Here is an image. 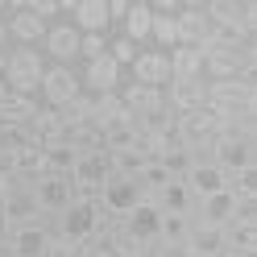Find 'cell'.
Wrapping results in <instances>:
<instances>
[{"instance_id": "d6986e66", "label": "cell", "mask_w": 257, "mask_h": 257, "mask_svg": "<svg viewBox=\"0 0 257 257\" xmlns=\"http://www.w3.org/2000/svg\"><path fill=\"white\" fill-rule=\"evenodd\" d=\"M154 203L162 207L166 216H191V212H195V195L187 191V183H183V179H170V183L162 187V195H158Z\"/></svg>"}, {"instance_id": "7c38bea8", "label": "cell", "mask_w": 257, "mask_h": 257, "mask_svg": "<svg viewBox=\"0 0 257 257\" xmlns=\"http://www.w3.org/2000/svg\"><path fill=\"white\" fill-rule=\"evenodd\" d=\"M5 29H9V42H17V46H42V38H46V29H50V25L38 21L34 13H25L21 0H13V13H9Z\"/></svg>"}, {"instance_id": "3957f363", "label": "cell", "mask_w": 257, "mask_h": 257, "mask_svg": "<svg viewBox=\"0 0 257 257\" xmlns=\"http://www.w3.org/2000/svg\"><path fill=\"white\" fill-rule=\"evenodd\" d=\"M34 199H38V207H42L46 220H58L79 199V191L71 183V174H42V179L34 183Z\"/></svg>"}, {"instance_id": "44dd1931", "label": "cell", "mask_w": 257, "mask_h": 257, "mask_svg": "<svg viewBox=\"0 0 257 257\" xmlns=\"http://www.w3.org/2000/svg\"><path fill=\"white\" fill-rule=\"evenodd\" d=\"M183 79H203V50H187V46L170 50V83Z\"/></svg>"}, {"instance_id": "e0dca14e", "label": "cell", "mask_w": 257, "mask_h": 257, "mask_svg": "<svg viewBox=\"0 0 257 257\" xmlns=\"http://www.w3.org/2000/svg\"><path fill=\"white\" fill-rule=\"evenodd\" d=\"M224 249H228V228L191 224V236H187V253L191 257H224Z\"/></svg>"}, {"instance_id": "83f0119b", "label": "cell", "mask_w": 257, "mask_h": 257, "mask_svg": "<svg viewBox=\"0 0 257 257\" xmlns=\"http://www.w3.org/2000/svg\"><path fill=\"white\" fill-rule=\"evenodd\" d=\"M187 236H191V216H166L162 212L158 240H162V245H187Z\"/></svg>"}, {"instance_id": "836d02e7", "label": "cell", "mask_w": 257, "mask_h": 257, "mask_svg": "<svg viewBox=\"0 0 257 257\" xmlns=\"http://www.w3.org/2000/svg\"><path fill=\"white\" fill-rule=\"evenodd\" d=\"M162 166H166L170 179H183V174L191 170V150H166L162 154Z\"/></svg>"}, {"instance_id": "e575fe53", "label": "cell", "mask_w": 257, "mask_h": 257, "mask_svg": "<svg viewBox=\"0 0 257 257\" xmlns=\"http://www.w3.org/2000/svg\"><path fill=\"white\" fill-rule=\"evenodd\" d=\"M21 9H25V13H34V17H38V21H46V25H54V17L62 13L58 0H21Z\"/></svg>"}, {"instance_id": "30bf717a", "label": "cell", "mask_w": 257, "mask_h": 257, "mask_svg": "<svg viewBox=\"0 0 257 257\" xmlns=\"http://www.w3.org/2000/svg\"><path fill=\"white\" fill-rule=\"evenodd\" d=\"M141 199H146V195H141V187H137L133 179H116V174H108V183H104V191H100L104 212L116 216V220H124Z\"/></svg>"}, {"instance_id": "8fae6325", "label": "cell", "mask_w": 257, "mask_h": 257, "mask_svg": "<svg viewBox=\"0 0 257 257\" xmlns=\"http://www.w3.org/2000/svg\"><path fill=\"white\" fill-rule=\"evenodd\" d=\"M128 71H133V83H141V87H166V83H170V54H162V50H141Z\"/></svg>"}, {"instance_id": "9c48e42d", "label": "cell", "mask_w": 257, "mask_h": 257, "mask_svg": "<svg viewBox=\"0 0 257 257\" xmlns=\"http://www.w3.org/2000/svg\"><path fill=\"white\" fill-rule=\"evenodd\" d=\"M62 13L71 17V25L79 29V34H104L108 38V0H67L62 5Z\"/></svg>"}, {"instance_id": "9a60e30c", "label": "cell", "mask_w": 257, "mask_h": 257, "mask_svg": "<svg viewBox=\"0 0 257 257\" xmlns=\"http://www.w3.org/2000/svg\"><path fill=\"white\" fill-rule=\"evenodd\" d=\"M207 104V83L203 79H183V83H166V108L174 116L183 112H199Z\"/></svg>"}, {"instance_id": "4fadbf2b", "label": "cell", "mask_w": 257, "mask_h": 257, "mask_svg": "<svg viewBox=\"0 0 257 257\" xmlns=\"http://www.w3.org/2000/svg\"><path fill=\"white\" fill-rule=\"evenodd\" d=\"M116 95H120V104H124V112H128L133 120L150 116V112H158V108H166V87H141V83H128V87H120Z\"/></svg>"}, {"instance_id": "2e32d148", "label": "cell", "mask_w": 257, "mask_h": 257, "mask_svg": "<svg viewBox=\"0 0 257 257\" xmlns=\"http://www.w3.org/2000/svg\"><path fill=\"white\" fill-rule=\"evenodd\" d=\"M120 79H124V71L104 54V58L87 62V71H83V91H91V95H112V91H120Z\"/></svg>"}, {"instance_id": "8992f818", "label": "cell", "mask_w": 257, "mask_h": 257, "mask_svg": "<svg viewBox=\"0 0 257 257\" xmlns=\"http://www.w3.org/2000/svg\"><path fill=\"white\" fill-rule=\"evenodd\" d=\"M79 42H83V34L71 21H54L42 38V58H54V67H71L79 58Z\"/></svg>"}, {"instance_id": "ba28073f", "label": "cell", "mask_w": 257, "mask_h": 257, "mask_svg": "<svg viewBox=\"0 0 257 257\" xmlns=\"http://www.w3.org/2000/svg\"><path fill=\"white\" fill-rule=\"evenodd\" d=\"M0 212H5L9 228H25V224H46L42 207H38V199H34V187H25V183H17L5 199H0Z\"/></svg>"}, {"instance_id": "603a6c76", "label": "cell", "mask_w": 257, "mask_h": 257, "mask_svg": "<svg viewBox=\"0 0 257 257\" xmlns=\"http://www.w3.org/2000/svg\"><path fill=\"white\" fill-rule=\"evenodd\" d=\"M100 133H104V150H108V154H120V150H137L141 128H137V120H133V116H128V120H116V124L100 128Z\"/></svg>"}, {"instance_id": "60d3db41", "label": "cell", "mask_w": 257, "mask_h": 257, "mask_svg": "<svg viewBox=\"0 0 257 257\" xmlns=\"http://www.w3.org/2000/svg\"><path fill=\"white\" fill-rule=\"evenodd\" d=\"M0 257H9V253H5V249H0Z\"/></svg>"}, {"instance_id": "d6a6232c", "label": "cell", "mask_w": 257, "mask_h": 257, "mask_svg": "<svg viewBox=\"0 0 257 257\" xmlns=\"http://www.w3.org/2000/svg\"><path fill=\"white\" fill-rule=\"evenodd\" d=\"M228 191H232L236 199H257V166L232 174V179H228Z\"/></svg>"}, {"instance_id": "6da1fadb", "label": "cell", "mask_w": 257, "mask_h": 257, "mask_svg": "<svg viewBox=\"0 0 257 257\" xmlns=\"http://www.w3.org/2000/svg\"><path fill=\"white\" fill-rule=\"evenodd\" d=\"M42 75H46V58L38 54V46H9L5 87H9L13 95H29V100H38Z\"/></svg>"}, {"instance_id": "484cf974", "label": "cell", "mask_w": 257, "mask_h": 257, "mask_svg": "<svg viewBox=\"0 0 257 257\" xmlns=\"http://www.w3.org/2000/svg\"><path fill=\"white\" fill-rule=\"evenodd\" d=\"M116 120H128V112L120 104V95L112 91V95H95V108H91V124L95 128H108V124H116Z\"/></svg>"}, {"instance_id": "52a82bcc", "label": "cell", "mask_w": 257, "mask_h": 257, "mask_svg": "<svg viewBox=\"0 0 257 257\" xmlns=\"http://www.w3.org/2000/svg\"><path fill=\"white\" fill-rule=\"evenodd\" d=\"M158 228H162V207H158L154 199H141L133 212L120 220V232L128 240H137V245H146V249L158 240Z\"/></svg>"}, {"instance_id": "4316f807", "label": "cell", "mask_w": 257, "mask_h": 257, "mask_svg": "<svg viewBox=\"0 0 257 257\" xmlns=\"http://www.w3.org/2000/svg\"><path fill=\"white\" fill-rule=\"evenodd\" d=\"M67 141H71V150H75L79 158H83V154H100V150H104V133H100L91 120H87V124H79V128H71Z\"/></svg>"}, {"instance_id": "f1b7e54d", "label": "cell", "mask_w": 257, "mask_h": 257, "mask_svg": "<svg viewBox=\"0 0 257 257\" xmlns=\"http://www.w3.org/2000/svg\"><path fill=\"white\" fill-rule=\"evenodd\" d=\"M25 146H34V141H29V128H25V124H0V158L21 154Z\"/></svg>"}, {"instance_id": "f546056e", "label": "cell", "mask_w": 257, "mask_h": 257, "mask_svg": "<svg viewBox=\"0 0 257 257\" xmlns=\"http://www.w3.org/2000/svg\"><path fill=\"white\" fill-rule=\"evenodd\" d=\"M108 158H112V174H116V179H133V183H137L141 166H146V158L137 150H120V154H108Z\"/></svg>"}, {"instance_id": "1f68e13d", "label": "cell", "mask_w": 257, "mask_h": 257, "mask_svg": "<svg viewBox=\"0 0 257 257\" xmlns=\"http://www.w3.org/2000/svg\"><path fill=\"white\" fill-rule=\"evenodd\" d=\"M137 54H141V46H133L128 38H116V42H108V58L116 62L120 71H128V67H133V58H137Z\"/></svg>"}, {"instance_id": "5b68a950", "label": "cell", "mask_w": 257, "mask_h": 257, "mask_svg": "<svg viewBox=\"0 0 257 257\" xmlns=\"http://www.w3.org/2000/svg\"><path fill=\"white\" fill-rule=\"evenodd\" d=\"M79 91H83V79H79L71 67H46L42 87H38L42 108H62V104H71Z\"/></svg>"}, {"instance_id": "ab89813d", "label": "cell", "mask_w": 257, "mask_h": 257, "mask_svg": "<svg viewBox=\"0 0 257 257\" xmlns=\"http://www.w3.org/2000/svg\"><path fill=\"white\" fill-rule=\"evenodd\" d=\"M5 91H9V87H5V75H0V95H5Z\"/></svg>"}, {"instance_id": "5bb4252c", "label": "cell", "mask_w": 257, "mask_h": 257, "mask_svg": "<svg viewBox=\"0 0 257 257\" xmlns=\"http://www.w3.org/2000/svg\"><path fill=\"white\" fill-rule=\"evenodd\" d=\"M50 249V228L46 224H25V228H13L5 253L9 257H46Z\"/></svg>"}, {"instance_id": "ffe728a7", "label": "cell", "mask_w": 257, "mask_h": 257, "mask_svg": "<svg viewBox=\"0 0 257 257\" xmlns=\"http://www.w3.org/2000/svg\"><path fill=\"white\" fill-rule=\"evenodd\" d=\"M150 25H154V9H150V0H128V17H124V34L133 46L141 42H150Z\"/></svg>"}, {"instance_id": "74e56055", "label": "cell", "mask_w": 257, "mask_h": 257, "mask_svg": "<svg viewBox=\"0 0 257 257\" xmlns=\"http://www.w3.org/2000/svg\"><path fill=\"white\" fill-rule=\"evenodd\" d=\"M9 236H13V228H9V220H5V212H0V249L9 245Z\"/></svg>"}, {"instance_id": "d590c367", "label": "cell", "mask_w": 257, "mask_h": 257, "mask_svg": "<svg viewBox=\"0 0 257 257\" xmlns=\"http://www.w3.org/2000/svg\"><path fill=\"white\" fill-rule=\"evenodd\" d=\"M104 54H108V38L104 34H83V42H79V58L95 62V58H104Z\"/></svg>"}, {"instance_id": "7a4b0ae2", "label": "cell", "mask_w": 257, "mask_h": 257, "mask_svg": "<svg viewBox=\"0 0 257 257\" xmlns=\"http://www.w3.org/2000/svg\"><path fill=\"white\" fill-rule=\"evenodd\" d=\"M207 154H212V162L228 174H240V170H253L257 166V137H236V133H216L212 146H207Z\"/></svg>"}, {"instance_id": "cb8c5ba5", "label": "cell", "mask_w": 257, "mask_h": 257, "mask_svg": "<svg viewBox=\"0 0 257 257\" xmlns=\"http://www.w3.org/2000/svg\"><path fill=\"white\" fill-rule=\"evenodd\" d=\"M42 162H46V174H71L79 154L71 150V141H50V146H42Z\"/></svg>"}, {"instance_id": "4dcf8cb0", "label": "cell", "mask_w": 257, "mask_h": 257, "mask_svg": "<svg viewBox=\"0 0 257 257\" xmlns=\"http://www.w3.org/2000/svg\"><path fill=\"white\" fill-rule=\"evenodd\" d=\"M228 249L257 253V224H228Z\"/></svg>"}, {"instance_id": "b9f144b4", "label": "cell", "mask_w": 257, "mask_h": 257, "mask_svg": "<svg viewBox=\"0 0 257 257\" xmlns=\"http://www.w3.org/2000/svg\"><path fill=\"white\" fill-rule=\"evenodd\" d=\"M146 257H150V253H146Z\"/></svg>"}, {"instance_id": "d4e9b609", "label": "cell", "mask_w": 257, "mask_h": 257, "mask_svg": "<svg viewBox=\"0 0 257 257\" xmlns=\"http://www.w3.org/2000/svg\"><path fill=\"white\" fill-rule=\"evenodd\" d=\"M91 108H95V95H91V91H79L71 104H62V108H54V112H58L62 128L71 133V128H79V124H87V120H91Z\"/></svg>"}, {"instance_id": "8d00e7d4", "label": "cell", "mask_w": 257, "mask_h": 257, "mask_svg": "<svg viewBox=\"0 0 257 257\" xmlns=\"http://www.w3.org/2000/svg\"><path fill=\"white\" fill-rule=\"evenodd\" d=\"M124 17H128V0H108V21L124 25Z\"/></svg>"}, {"instance_id": "7402d4cb", "label": "cell", "mask_w": 257, "mask_h": 257, "mask_svg": "<svg viewBox=\"0 0 257 257\" xmlns=\"http://www.w3.org/2000/svg\"><path fill=\"white\" fill-rule=\"evenodd\" d=\"M38 100H29V95H13V91H5L0 95V124H29L38 116Z\"/></svg>"}, {"instance_id": "277c9868", "label": "cell", "mask_w": 257, "mask_h": 257, "mask_svg": "<svg viewBox=\"0 0 257 257\" xmlns=\"http://www.w3.org/2000/svg\"><path fill=\"white\" fill-rule=\"evenodd\" d=\"M174 29H179V46L187 50H203L212 42V21L203 13V0H183V13L174 17Z\"/></svg>"}, {"instance_id": "f35d334b", "label": "cell", "mask_w": 257, "mask_h": 257, "mask_svg": "<svg viewBox=\"0 0 257 257\" xmlns=\"http://www.w3.org/2000/svg\"><path fill=\"white\" fill-rule=\"evenodd\" d=\"M9 46H13V42H9V29H5V21H0V54H5Z\"/></svg>"}, {"instance_id": "ac0fdd59", "label": "cell", "mask_w": 257, "mask_h": 257, "mask_svg": "<svg viewBox=\"0 0 257 257\" xmlns=\"http://www.w3.org/2000/svg\"><path fill=\"white\" fill-rule=\"evenodd\" d=\"M183 183H187V191L195 199H203V195H216V191L228 187V174H224L216 162H195V166L183 174Z\"/></svg>"}]
</instances>
